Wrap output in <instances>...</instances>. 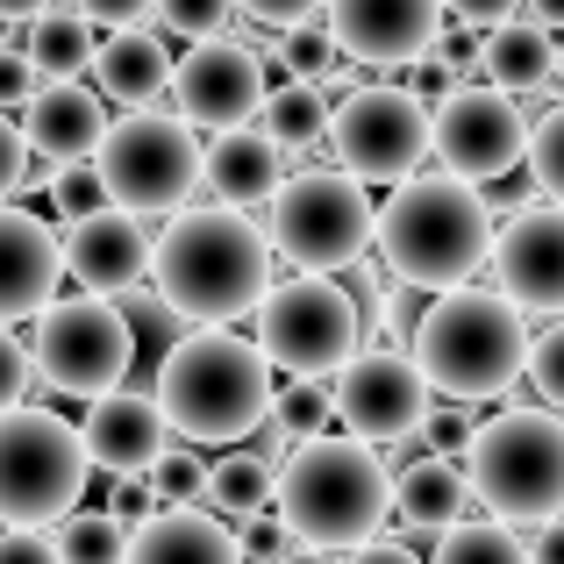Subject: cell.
I'll list each match as a JSON object with an SVG mask.
<instances>
[{
  "mask_svg": "<svg viewBox=\"0 0 564 564\" xmlns=\"http://www.w3.org/2000/svg\"><path fill=\"white\" fill-rule=\"evenodd\" d=\"M143 486H151L158 508H200L207 500V457L193 451V443H165L158 465L143 471Z\"/></svg>",
  "mask_w": 564,
  "mask_h": 564,
  "instance_id": "33",
  "label": "cell"
},
{
  "mask_svg": "<svg viewBox=\"0 0 564 564\" xmlns=\"http://www.w3.org/2000/svg\"><path fill=\"white\" fill-rule=\"evenodd\" d=\"M272 486H279L272 457L229 451V457H215V465H207V508H215V514H236V522H250V514L272 508Z\"/></svg>",
  "mask_w": 564,
  "mask_h": 564,
  "instance_id": "29",
  "label": "cell"
},
{
  "mask_svg": "<svg viewBox=\"0 0 564 564\" xmlns=\"http://www.w3.org/2000/svg\"><path fill=\"white\" fill-rule=\"evenodd\" d=\"M336 422H344V436L372 443V451H400V443L422 436V414H429V379L414 372V358H400V350H358V358L336 372Z\"/></svg>",
  "mask_w": 564,
  "mask_h": 564,
  "instance_id": "14",
  "label": "cell"
},
{
  "mask_svg": "<svg viewBox=\"0 0 564 564\" xmlns=\"http://www.w3.org/2000/svg\"><path fill=\"white\" fill-rule=\"evenodd\" d=\"M429 564H529V543L508 522H457L436 536V557Z\"/></svg>",
  "mask_w": 564,
  "mask_h": 564,
  "instance_id": "31",
  "label": "cell"
},
{
  "mask_svg": "<svg viewBox=\"0 0 564 564\" xmlns=\"http://www.w3.org/2000/svg\"><path fill=\"white\" fill-rule=\"evenodd\" d=\"M529 151V122L514 108V94L500 86H451V94L429 108V158L436 172L465 186H486V180H508Z\"/></svg>",
  "mask_w": 564,
  "mask_h": 564,
  "instance_id": "13",
  "label": "cell"
},
{
  "mask_svg": "<svg viewBox=\"0 0 564 564\" xmlns=\"http://www.w3.org/2000/svg\"><path fill=\"white\" fill-rule=\"evenodd\" d=\"M471 508V479L465 465H451L443 451L414 457V465L393 471V514L400 529H414V536H443V529H457Z\"/></svg>",
  "mask_w": 564,
  "mask_h": 564,
  "instance_id": "24",
  "label": "cell"
},
{
  "mask_svg": "<svg viewBox=\"0 0 564 564\" xmlns=\"http://www.w3.org/2000/svg\"><path fill=\"white\" fill-rule=\"evenodd\" d=\"M494 293L522 315H564V207L557 200H529L494 229L486 250Z\"/></svg>",
  "mask_w": 564,
  "mask_h": 564,
  "instance_id": "16",
  "label": "cell"
},
{
  "mask_svg": "<svg viewBox=\"0 0 564 564\" xmlns=\"http://www.w3.org/2000/svg\"><path fill=\"white\" fill-rule=\"evenodd\" d=\"M86 457H94L100 471H115V479H143V471L158 465V451H165V414H158L151 393H137V386H108V393L86 400Z\"/></svg>",
  "mask_w": 564,
  "mask_h": 564,
  "instance_id": "19",
  "label": "cell"
},
{
  "mask_svg": "<svg viewBox=\"0 0 564 564\" xmlns=\"http://www.w3.org/2000/svg\"><path fill=\"white\" fill-rule=\"evenodd\" d=\"M557 72V43L543 22H529V14H508L500 29H486V86H500V94H543Z\"/></svg>",
  "mask_w": 564,
  "mask_h": 564,
  "instance_id": "26",
  "label": "cell"
},
{
  "mask_svg": "<svg viewBox=\"0 0 564 564\" xmlns=\"http://www.w3.org/2000/svg\"><path fill=\"white\" fill-rule=\"evenodd\" d=\"M279 564H336V551H307V543H293V551L279 557Z\"/></svg>",
  "mask_w": 564,
  "mask_h": 564,
  "instance_id": "52",
  "label": "cell"
},
{
  "mask_svg": "<svg viewBox=\"0 0 564 564\" xmlns=\"http://www.w3.org/2000/svg\"><path fill=\"white\" fill-rule=\"evenodd\" d=\"M72 8H79L94 29H143L158 0H72Z\"/></svg>",
  "mask_w": 564,
  "mask_h": 564,
  "instance_id": "44",
  "label": "cell"
},
{
  "mask_svg": "<svg viewBox=\"0 0 564 564\" xmlns=\"http://www.w3.org/2000/svg\"><path fill=\"white\" fill-rule=\"evenodd\" d=\"M322 29L350 65H414L443 36V0H322Z\"/></svg>",
  "mask_w": 564,
  "mask_h": 564,
  "instance_id": "17",
  "label": "cell"
},
{
  "mask_svg": "<svg viewBox=\"0 0 564 564\" xmlns=\"http://www.w3.org/2000/svg\"><path fill=\"white\" fill-rule=\"evenodd\" d=\"M329 108H336V100L322 94V86L286 79V86H272V94H264L258 122H264V137H272L279 151H307V143L329 137Z\"/></svg>",
  "mask_w": 564,
  "mask_h": 564,
  "instance_id": "28",
  "label": "cell"
},
{
  "mask_svg": "<svg viewBox=\"0 0 564 564\" xmlns=\"http://www.w3.org/2000/svg\"><path fill=\"white\" fill-rule=\"evenodd\" d=\"M522 14L543 22V29H564V0H522Z\"/></svg>",
  "mask_w": 564,
  "mask_h": 564,
  "instance_id": "50",
  "label": "cell"
},
{
  "mask_svg": "<svg viewBox=\"0 0 564 564\" xmlns=\"http://www.w3.org/2000/svg\"><path fill=\"white\" fill-rule=\"evenodd\" d=\"M51 0H0V22H36Z\"/></svg>",
  "mask_w": 564,
  "mask_h": 564,
  "instance_id": "51",
  "label": "cell"
},
{
  "mask_svg": "<svg viewBox=\"0 0 564 564\" xmlns=\"http://www.w3.org/2000/svg\"><path fill=\"white\" fill-rule=\"evenodd\" d=\"M51 207H57L65 221H79V215H94V207H108V186H100L94 158H79V165H57V172H51Z\"/></svg>",
  "mask_w": 564,
  "mask_h": 564,
  "instance_id": "37",
  "label": "cell"
},
{
  "mask_svg": "<svg viewBox=\"0 0 564 564\" xmlns=\"http://www.w3.org/2000/svg\"><path fill=\"white\" fill-rule=\"evenodd\" d=\"M286 180V151H279L264 129H221V137H207L200 151V186L215 193L221 207H264L272 200V186Z\"/></svg>",
  "mask_w": 564,
  "mask_h": 564,
  "instance_id": "22",
  "label": "cell"
},
{
  "mask_svg": "<svg viewBox=\"0 0 564 564\" xmlns=\"http://www.w3.org/2000/svg\"><path fill=\"white\" fill-rule=\"evenodd\" d=\"M200 129H186L180 115H158V108H129L122 122H108L94 151V172L108 186L115 207L158 221V215H180V207L200 193Z\"/></svg>",
  "mask_w": 564,
  "mask_h": 564,
  "instance_id": "9",
  "label": "cell"
},
{
  "mask_svg": "<svg viewBox=\"0 0 564 564\" xmlns=\"http://www.w3.org/2000/svg\"><path fill=\"white\" fill-rule=\"evenodd\" d=\"M29 379H36V358H29V344L0 322V414L29 400Z\"/></svg>",
  "mask_w": 564,
  "mask_h": 564,
  "instance_id": "39",
  "label": "cell"
},
{
  "mask_svg": "<svg viewBox=\"0 0 564 564\" xmlns=\"http://www.w3.org/2000/svg\"><path fill=\"white\" fill-rule=\"evenodd\" d=\"M100 100H122V108H151L158 94L172 86V51L151 36V29H115L108 43H94V65Z\"/></svg>",
  "mask_w": 564,
  "mask_h": 564,
  "instance_id": "25",
  "label": "cell"
},
{
  "mask_svg": "<svg viewBox=\"0 0 564 564\" xmlns=\"http://www.w3.org/2000/svg\"><path fill=\"white\" fill-rule=\"evenodd\" d=\"M272 514L307 551H358L393 514V471L358 436H307L279 465Z\"/></svg>",
  "mask_w": 564,
  "mask_h": 564,
  "instance_id": "2",
  "label": "cell"
},
{
  "mask_svg": "<svg viewBox=\"0 0 564 564\" xmlns=\"http://www.w3.org/2000/svg\"><path fill=\"white\" fill-rule=\"evenodd\" d=\"M36 65H29V51L22 43H0V115H14V108H29L36 100Z\"/></svg>",
  "mask_w": 564,
  "mask_h": 564,
  "instance_id": "41",
  "label": "cell"
},
{
  "mask_svg": "<svg viewBox=\"0 0 564 564\" xmlns=\"http://www.w3.org/2000/svg\"><path fill=\"white\" fill-rule=\"evenodd\" d=\"M522 165H529V180H536L543 200H557L564 207V100L551 115H536L529 122V151H522Z\"/></svg>",
  "mask_w": 564,
  "mask_h": 564,
  "instance_id": "35",
  "label": "cell"
},
{
  "mask_svg": "<svg viewBox=\"0 0 564 564\" xmlns=\"http://www.w3.org/2000/svg\"><path fill=\"white\" fill-rule=\"evenodd\" d=\"M22 180H29V137L14 115H0V200H14Z\"/></svg>",
  "mask_w": 564,
  "mask_h": 564,
  "instance_id": "42",
  "label": "cell"
},
{
  "mask_svg": "<svg viewBox=\"0 0 564 564\" xmlns=\"http://www.w3.org/2000/svg\"><path fill=\"white\" fill-rule=\"evenodd\" d=\"M344 564H429V557L408 551V543H393V536H372V543H358Z\"/></svg>",
  "mask_w": 564,
  "mask_h": 564,
  "instance_id": "47",
  "label": "cell"
},
{
  "mask_svg": "<svg viewBox=\"0 0 564 564\" xmlns=\"http://www.w3.org/2000/svg\"><path fill=\"white\" fill-rule=\"evenodd\" d=\"M264 422H272V457H286L293 443H307V436H329V422H336L329 379H293V386H279Z\"/></svg>",
  "mask_w": 564,
  "mask_h": 564,
  "instance_id": "30",
  "label": "cell"
},
{
  "mask_svg": "<svg viewBox=\"0 0 564 564\" xmlns=\"http://www.w3.org/2000/svg\"><path fill=\"white\" fill-rule=\"evenodd\" d=\"M236 14L264 29H301V22H322V0H236Z\"/></svg>",
  "mask_w": 564,
  "mask_h": 564,
  "instance_id": "43",
  "label": "cell"
},
{
  "mask_svg": "<svg viewBox=\"0 0 564 564\" xmlns=\"http://www.w3.org/2000/svg\"><path fill=\"white\" fill-rule=\"evenodd\" d=\"M57 529V557L65 564H122V551H129V522L122 514H79L72 508L65 522H51Z\"/></svg>",
  "mask_w": 564,
  "mask_h": 564,
  "instance_id": "32",
  "label": "cell"
},
{
  "mask_svg": "<svg viewBox=\"0 0 564 564\" xmlns=\"http://www.w3.org/2000/svg\"><path fill=\"white\" fill-rule=\"evenodd\" d=\"M236 551H243V564H279L293 551V536H286V522L264 508V514H250V522L236 529Z\"/></svg>",
  "mask_w": 564,
  "mask_h": 564,
  "instance_id": "40",
  "label": "cell"
},
{
  "mask_svg": "<svg viewBox=\"0 0 564 564\" xmlns=\"http://www.w3.org/2000/svg\"><path fill=\"white\" fill-rule=\"evenodd\" d=\"M557 79H564V43H557Z\"/></svg>",
  "mask_w": 564,
  "mask_h": 564,
  "instance_id": "53",
  "label": "cell"
},
{
  "mask_svg": "<svg viewBox=\"0 0 564 564\" xmlns=\"http://www.w3.org/2000/svg\"><path fill=\"white\" fill-rule=\"evenodd\" d=\"M529 564H564V514L536 529V543H529Z\"/></svg>",
  "mask_w": 564,
  "mask_h": 564,
  "instance_id": "49",
  "label": "cell"
},
{
  "mask_svg": "<svg viewBox=\"0 0 564 564\" xmlns=\"http://www.w3.org/2000/svg\"><path fill=\"white\" fill-rule=\"evenodd\" d=\"M158 414L186 443H243L272 414V358L236 329H193L158 365Z\"/></svg>",
  "mask_w": 564,
  "mask_h": 564,
  "instance_id": "4",
  "label": "cell"
},
{
  "mask_svg": "<svg viewBox=\"0 0 564 564\" xmlns=\"http://www.w3.org/2000/svg\"><path fill=\"white\" fill-rule=\"evenodd\" d=\"M258 350L272 358V372L293 379H336L365 350V315L358 293L336 272H301L272 279V293L258 301Z\"/></svg>",
  "mask_w": 564,
  "mask_h": 564,
  "instance_id": "8",
  "label": "cell"
},
{
  "mask_svg": "<svg viewBox=\"0 0 564 564\" xmlns=\"http://www.w3.org/2000/svg\"><path fill=\"white\" fill-rule=\"evenodd\" d=\"M272 57H279V72H286V79H329L336 65H344V51H336V36L322 22H301V29H286V36L272 43Z\"/></svg>",
  "mask_w": 564,
  "mask_h": 564,
  "instance_id": "34",
  "label": "cell"
},
{
  "mask_svg": "<svg viewBox=\"0 0 564 564\" xmlns=\"http://www.w3.org/2000/svg\"><path fill=\"white\" fill-rule=\"evenodd\" d=\"M22 137H29V151H43L51 165H79V158H94L100 137H108V100L79 79H43L36 100L22 108Z\"/></svg>",
  "mask_w": 564,
  "mask_h": 564,
  "instance_id": "21",
  "label": "cell"
},
{
  "mask_svg": "<svg viewBox=\"0 0 564 564\" xmlns=\"http://www.w3.org/2000/svg\"><path fill=\"white\" fill-rule=\"evenodd\" d=\"M122 564H243L236 551V529H221L200 508H151L129 529Z\"/></svg>",
  "mask_w": 564,
  "mask_h": 564,
  "instance_id": "23",
  "label": "cell"
},
{
  "mask_svg": "<svg viewBox=\"0 0 564 564\" xmlns=\"http://www.w3.org/2000/svg\"><path fill=\"white\" fill-rule=\"evenodd\" d=\"M29 358H36V372L51 379L57 393L94 400V393H108V386L129 379V365H137V329H129V315L115 301L79 293V301H51L36 315Z\"/></svg>",
  "mask_w": 564,
  "mask_h": 564,
  "instance_id": "11",
  "label": "cell"
},
{
  "mask_svg": "<svg viewBox=\"0 0 564 564\" xmlns=\"http://www.w3.org/2000/svg\"><path fill=\"white\" fill-rule=\"evenodd\" d=\"M272 215L258 221L272 236V250L301 272H350V264L372 250V193L350 172H293V180L272 186Z\"/></svg>",
  "mask_w": 564,
  "mask_h": 564,
  "instance_id": "10",
  "label": "cell"
},
{
  "mask_svg": "<svg viewBox=\"0 0 564 564\" xmlns=\"http://www.w3.org/2000/svg\"><path fill=\"white\" fill-rule=\"evenodd\" d=\"M443 14H457L465 29H500L508 14H522V0H443Z\"/></svg>",
  "mask_w": 564,
  "mask_h": 564,
  "instance_id": "46",
  "label": "cell"
},
{
  "mask_svg": "<svg viewBox=\"0 0 564 564\" xmlns=\"http://www.w3.org/2000/svg\"><path fill=\"white\" fill-rule=\"evenodd\" d=\"M372 243L386 258V272L414 293H443L465 286L471 272H486L494 250V207L479 200V186L451 180V172H414L393 186V200L379 207Z\"/></svg>",
  "mask_w": 564,
  "mask_h": 564,
  "instance_id": "3",
  "label": "cell"
},
{
  "mask_svg": "<svg viewBox=\"0 0 564 564\" xmlns=\"http://www.w3.org/2000/svg\"><path fill=\"white\" fill-rule=\"evenodd\" d=\"M172 100H180V122L200 129V137H221V129L258 122L264 108V57L250 51V36H200L193 51L172 65Z\"/></svg>",
  "mask_w": 564,
  "mask_h": 564,
  "instance_id": "15",
  "label": "cell"
},
{
  "mask_svg": "<svg viewBox=\"0 0 564 564\" xmlns=\"http://www.w3.org/2000/svg\"><path fill=\"white\" fill-rule=\"evenodd\" d=\"M465 479L494 522L543 529L564 514V414L551 408H508L471 429Z\"/></svg>",
  "mask_w": 564,
  "mask_h": 564,
  "instance_id": "6",
  "label": "cell"
},
{
  "mask_svg": "<svg viewBox=\"0 0 564 564\" xmlns=\"http://www.w3.org/2000/svg\"><path fill=\"white\" fill-rule=\"evenodd\" d=\"M408 358H414V372L429 379V393L479 408V400L508 393V386L522 379L529 322H522V307H508L486 286H443V293H429L422 315H414Z\"/></svg>",
  "mask_w": 564,
  "mask_h": 564,
  "instance_id": "5",
  "label": "cell"
},
{
  "mask_svg": "<svg viewBox=\"0 0 564 564\" xmlns=\"http://www.w3.org/2000/svg\"><path fill=\"white\" fill-rule=\"evenodd\" d=\"M22 51H29V65H36V79H79V72L94 65V22H86L79 8H57L51 0V8L29 22Z\"/></svg>",
  "mask_w": 564,
  "mask_h": 564,
  "instance_id": "27",
  "label": "cell"
},
{
  "mask_svg": "<svg viewBox=\"0 0 564 564\" xmlns=\"http://www.w3.org/2000/svg\"><path fill=\"white\" fill-rule=\"evenodd\" d=\"M158 29H172V36H221L229 29V14H236V0H158Z\"/></svg>",
  "mask_w": 564,
  "mask_h": 564,
  "instance_id": "38",
  "label": "cell"
},
{
  "mask_svg": "<svg viewBox=\"0 0 564 564\" xmlns=\"http://www.w3.org/2000/svg\"><path fill=\"white\" fill-rule=\"evenodd\" d=\"M329 143L350 180L400 186L429 165V100H414L408 86H358L329 108Z\"/></svg>",
  "mask_w": 564,
  "mask_h": 564,
  "instance_id": "12",
  "label": "cell"
},
{
  "mask_svg": "<svg viewBox=\"0 0 564 564\" xmlns=\"http://www.w3.org/2000/svg\"><path fill=\"white\" fill-rule=\"evenodd\" d=\"M65 279V250L43 229V215L0 200V322H36L57 301Z\"/></svg>",
  "mask_w": 564,
  "mask_h": 564,
  "instance_id": "20",
  "label": "cell"
},
{
  "mask_svg": "<svg viewBox=\"0 0 564 564\" xmlns=\"http://www.w3.org/2000/svg\"><path fill=\"white\" fill-rule=\"evenodd\" d=\"M272 236L243 215V207H180L151 243V286L180 322L200 329H229L236 315H258L272 293Z\"/></svg>",
  "mask_w": 564,
  "mask_h": 564,
  "instance_id": "1",
  "label": "cell"
},
{
  "mask_svg": "<svg viewBox=\"0 0 564 564\" xmlns=\"http://www.w3.org/2000/svg\"><path fill=\"white\" fill-rule=\"evenodd\" d=\"M451 86H457V79L436 65V57H414V79H408V94H414V100H429V108H436V100L451 94Z\"/></svg>",
  "mask_w": 564,
  "mask_h": 564,
  "instance_id": "48",
  "label": "cell"
},
{
  "mask_svg": "<svg viewBox=\"0 0 564 564\" xmlns=\"http://www.w3.org/2000/svg\"><path fill=\"white\" fill-rule=\"evenodd\" d=\"M57 250H65V279H79V286L100 293V301H122L129 286L151 279V221L129 215V207H115V200L72 221V236Z\"/></svg>",
  "mask_w": 564,
  "mask_h": 564,
  "instance_id": "18",
  "label": "cell"
},
{
  "mask_svg": "<svg viewBox=\"0 0 564 564\" xmlns=\"http://www.w3.org/2000/svg\"><path fill=\"white\" fill-rule=\"evenodd\" d=\"M529 386L543 393V408L564 414V315H551V329H536L529 336Z\"/></svg>",
  "mask_w": 564,
  "mask_h": 564,
  "instance_id": "36",
  "label": "cell"
},
{
  "mask_svg": "<svg viewBox=\"0 0 564 564\" xmlns=\"http://www.w3.org/2000/svg\"><path fill=\"white\" fill-rule=\"evenodd\" d=\"M0 564H65L43 529H0Z\"/></svg>",
  "mask_w": 564,
  "mask_h": 564,
  "instance_id": "45",
  "label": "cell"
},
{
  "mask_svg": "<svg viewBox=\"0 0 564 564\" xmlns=\"http://www.w3.org/2000/svg\"><path fill=\"white\" fill-rule=\"evenodd\" d=\"M86 436L65 414L43 408H8L0 414V529H51L79 508L86 494Z\"/></svg>",
  "mask_w": 564,
  "mask_h": 564,
  "instance_id": "7",
  "label": "cell"
}]
</instances>
